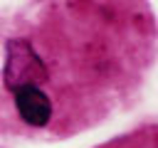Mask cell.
<instances>
[{"instance_id": "7a4b0ae2", "label": "cell", "mask_w": 158, "mask_h": 148, "mask_svg": "<svg viewBox=\"0 0 158 148\" xmlns=\"http://www.w3.org/2000/svg\"><path fill=\"white\" fill-rule=\"evenodd\" d=\"M15 106L25 123L30 126H47L52 118V101L40 86H22L15 91Z\"/></svg>"}, {"instance_id": "6da1fadb", "label": "cell", "mask_w": 158, "mask_h": 148, "mask_svg": "<svg viewBox=\"0 0 158 148\" xmlns=\"http://www.w3.org/2000/svg\"><path fill=\"white\" fill-rule=\"evenodd\" d=\"M49 79V72L35 47L27 39H7L5 47V67H2V81L10 91H17L22 86H40Z\"/></svg>"}]
</instances>
